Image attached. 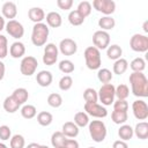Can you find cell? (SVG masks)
I'll return each mask as SVG.
<instances>
[{
  "instance_id": "obj_1",
  "label": "cell",
  "mask_w": 148,
  "mask_h": 148,
  "mask_svg": "<svg viewBox=\"0 0 148 148\" xmlns=\"http://www.w3.org/2000/svg\"><path fill=\"white\" fill-rule=\"evenodd\" d=\"M131 89L136 97H148V79L143 72H133L128 77Z\"/></svg>"
},
{
  "instance_id": "obj_2",
  "label": "cell",
  "mask_w": 148,
  "mask_h": 148,
  "mask_svg": "<svg viewBox=\"0 0 148 148\" xmlns=\"http://www.w3.org/2000/svg\"><path fill=\"white\" fill-rule=\"evenodd\" d=\"M49 27L46 23H36L32 27V32H31V42L35 46H44L47 42L49 38Z\"/></svg>"
},
{
  "instance_id": "obj_3",
  "label": "cell",
  "mask_w": 148,
  "mask_h": 148,
  "mask_svg": "<svg viewBox=\"0 0 148 148\" xmlns=\"http://www.w3.org/2000/svg\"><path fill=\"white\" fill-rule=\"evenodd\" d=\"M83 57L86 60V65L89 69L96 71L101 68L102 57H101V51L98 49H96L95 46H88L83 52Z\"/></svg>"
},
{
  "instance_id": "obj_4",
  "label": "cell",
  "mask_w": 148,
  "mask_h": 148,
  "mask_svg": "<svg viewBox=\"0 0 148 148\" xmlns=\"http://www.w3.org/2000/svg\"><path fill=\"white\" fill-rule=\"evenodd\" d=\"M88 130L91 139L95 142H103L106 138V126L102 120H91L88 124Z\"/></svg>"
},
{
  "instance_id": "obj_5",
  "label": "cell",
  "mask_w": 148,
  "mask_h": 148,
  "mask_svg": "<svg viewBox=\"0 0 148 148\" xmlns=\"http://www.w3.org/2000/svg\"><path fill=\"white\" fill-rule=\"evenodd\" d=\"M114 89H116V87L112 83L103 84L99 88V90L97 91V94H98V99L101 101V103H102L103 106H109V105L113 104L114 97H116Z\"/></svg>"
},
{
  "instance_id": "obj_6",
  "label": "cell",
  "mask_w": 148,
  "mask_h": 148,
  "mask_svg": "<svg viewBox=\"0 0 148 148\" xmlns=\"http://www.w3.org/2000/svg\"><path fill=\"white\" fill-rule=\"evenodd\" d=\"M130 46L134 52L143 53L148 51V37L142 34H134L130 39Z\"/></svg>"
},
{
  "instance_id": "obj_7",
  "label": "cell",
  "mask_w": 148,
  "mask_h": 148,
  "mask_svg": "<svg viewBox=\"0 0 148 148\" xmlns=\"http://www.w3.org/2000/svg\"><path fill=\"white\" fill-rule=\"evenodd\" d=\"M38 67V61L32 56H25L22 58L20 64V71L24 76H31L36 73Z\"/></svg>"
},
{
  "instance_id": "obj_8",
  "label": "cell",
  "mask_w": 148,
  "mask_h": 148,
  "mask_svg": "<svg viewBox=\"0 0 148 148\" xmlns=\"http://www.w3.org/2000/svg\"><path fill=\"white\" fill-rule=\"evenodd\" d=\"M91 7L105 16H110L116 10V2L113 0H94Z\"/></svg>"
},
{
  "instance_id": "obj_9",
  "label": "cell",
  "mask_w": 148,
  "mask_h": 148,
  "mask_svg": "<svg viewBox=\"0 0 148 148\" xmlns=\"http://www.w3.org/2000/svg\"><path fill=\"white\" fill-rule=\"evenodd\" d=\"M92 43L96 49L101 50H105L108 49V46L110 45V35L108 31H103V30H97L94 32L92 35Z\"/></svg>"
},
{
  "instance_id": "obj_10",
  "label": "cell",
  "mask_w": 148,
  "mask_h": 148,
  "mask_svg": "<svg viewBox=\"0 0 148 148\" xmlns=\"http://www.w3.org/2000/svg\"><path fill=\"white\" fill-rule=\"evenodd\" d=\"M84 112L94 118H105L108 116V110L105 106L98 103H84Z\"/></svg>"
},
{
  "instance_id": "obj_11",
  "label": "cell",
  "mask_w": 148,
  "mask_h": 148,
  "mask_svg": "<svg viewBox=\"0 0 148 148\" xmlns=\"http://www.w3.org/2000/svg\"><path fill=\"white\" fill-rule=\"evenodd\" d=\"M132 111L138 120H146L148 118V104L143 99H136L132 104Z\"/></svg>"
},
{
  "instance_id": "obj_12",
  "label": "cell",
  "mask_w": 148,
  "mask_h": 148,
  "mask_svg": "<svg viewBox=\"0 0 148 148\" xmlns=\"http://www.w3.org/2000/svg\"><path fill=\"white\" fill-rule=\"evenodd\" d=\"M6 31L9 34V36H12L13 38L15 39H20L23 37L24 35V28L22 25L21 22L16 21V20H10L6 23V27H5Z\"/></svg>"
},
{
  "instance_id": "obj_13",
  "label": "cell",
  "mask_w": 148,
  "mask_h": 148,
  "mask_svg": "<svg viewBox=\"0 0 148 148\" xmlns=\"http://www.w3.org/2000/svg\"><path fill=\"white\" fill-rule=\"evenodd\" d=\"M58 50L64 54V56H73L77 51V44L74 39L72 38H64L60 40Z\"/></svg>"
},
{
  "instance_id": "obj_14",
  "label": "cell",
  "mask_w": 148,
  "mask_h": 148,
  "mask_svg": "<svg viewBox=\"0 0 148 148\" xmlns=\"http://www.w3.org/2000/svg\"><path fill=\"white\" fill-rule=\"evenodd\" d=\"M1 13H2L3 18H8L9 21H10V20H14V18L16 17V15H17V7H16V3L13 2V1H6V2L2 5Z\"/></svg>"
},
{
  "instance_id": "obj_15",
  "label": "cell",
  "mask_w": 148,
  "mask_h": 148,
  "mask_svg": "<svg viewBox=\"0 0 148 148\" xmlns=\"http://www.w3.org/2000/svg\"><path fill=\"white\" fill-rule=\"evenodd\" d=\"M9 54L10 57H13L14 59H18V58H22L24 54H25V45L20 42V40H16L14 42L10 47H9Z\"/></svg>"
},
{
  "instance_id": "obj_16",
  "label": "cell",
  "mask_w": 148,
  "mask_h": 148,
  "mask_svg": "<svg viewBox=\"0 0 148 148\" xmlns=\"http://www.w3.org/2000/svg\"><path fill=\"white\" fill-rule=\"evenodd\" d=\"M46 25L51 28H59L62 24V17L58 12H50L45 16Z\"/></svg>"
},
{
  "instance_id": "obj_17",
  "label": "cell",
  "mask_w": 148,
  "mask_h": 148,
  "mask_svg": "<svg viewBox=\"0 0 148 148\" xmlns=\"http://www.w3.org/2000/svg\"><path fill=\"white\" fill-rule=\"evenodd\" d=\"M53 76L50 71H39L36 75V81L40 87H49L52 83Z\"/></svg>"
},
{
  "instance_id": "obj_18",
  "label": "cell",
  "mask_w": 148,
  "mask_h": 148,
  "mask_svg": "<svg viewBox=\"0 0 148 148\" xmlns=\"http://www.w3.org/2000/svg\"><path fill=\"white\" fill-rule=\"evenodd\" d=\"M28 16L30 21L36 23H42L43 20H45V12L40 7H32L28 10Z\"/></svg>"
},
{
  "instance_id": "obj_19",
  "label": "cell",
  "mask_w": 148,
  "mask_h": 148,
  "mask_svg": "<svg viewBox=\"0 0 148 148\" xmlns=\"http://www.w3.org/2000/svg\"><path fill=\"white\" fill-rule=\"evenodd\" d=\"M79 127L73 123V121H66L64 125H62V134L66 136V138H76L79 135Z\"/></svg>"
},
{
  "instance_id": "obj_20",
  "label": "cell",
  "mask_w": 148,
  "mask_h": 148,
  "mask_svg": "<svg viewBox=\"0 0 148 148\" xmlns=\"http://www.w3.org/2000/svg\"><path fill=\"white\" fill-rule=\"evenodd\" d=\"M134 134L140 140H146L148 138V123L147 121H140L135 125L133 128Z\"/></svg>"
},
{
  "instance_id": "obj_21",
  "label": "cell",
  "mask_w": 148,
  "mask_h": 148,
  "mask_svg": "<svg viewBox=\"0 0 148 148\" xmlns=\"http://www.w3.org/2000/svg\"><path fill=\"white\" fill-rule=\"evenodd\" d=\"M106 56L110 60H118L121 58L123 56V49L117 45V44H112V45H109L108 49H106Z\"/></svg>"
},
{
  "instance_id": "obj_22",
  "label": "cell",
  "mask_w": 148,
  "mask_h": 148,
  "mask_svg": "<svg viewBox=\"0 0 148 148\" xmlns=\"http://www.w3.org/2000/svg\"><path fill=\"white\" fill-rule=\"evenodd\" d=\"M12 97H13L20 105H22V104H24V103L28 101V98H29V92H28V90H27L25 88H16V89L13 91Z\"/></svg>"
},
{
  "instance_id": "obj_23",
  "label": "cell",
  "mask_w": 148,
  "mask_h": 148,
  "mask_svg": "<svg viewBox=\"0 0 148 148\" xmlns=\"http://www.w3.org/2000/svg\"><path fill=\"white\" fill-rule=\"evenodd\" d=\"M118 135L120 138V140L123 141H128L133 138L134 135V132H133V128L131 125H127V124H123L119 130H118Z\"/></svg>"
},
{
  "instance_id": "obj_24",
  "label": "cell",
  "mask_w": 148,
  "mask_h": 148,
  "mask_svg": "<svg viewBox=\"0 0 148 148\" xmlns=\"http://www.w3.org/2000/svg\"><path fill=\"white\" fill-rule=\"evenodd\" d=\"M20 106H21V105L12 97V95H10V96H7V97L5 98V101H3V109H5V111L8 112V113H15L16 111H18Z\"/></svg>"
},
{
  "instance_id": "obj_25",
  "label": "cell",
  "mask_w": 148,
  "mask_h": 148,
  "mask_svg": "<svg viewBox=\"0 0 148 148\" xmlns=\"http://www.w3.org/2000/svg\"><path fill=\"white\" fill-rule=\"evenodd\" d=\"M116 25V21L112 16H102L98 20V27L101 28V30L103 31H108V30H112Z\"/></svg>"
},
{
  "instance_id": "obj_26",
  "label": "cell",
  "mask_w": 148,
  "mask_h": 148,
  "mask_svg": "<svg viewBox=\"0 0 148 148\" xmlns=\"http://www.w3.org/2000/svg\"><path fill=\"white\" fill-rule=\"evenodd\" d=\"M127 68H128V62H127V60L124 59V58H120V59L116 60L114 64H113V66H112V71H113V73L117 74V75L124 74V73L127 71Z\"/></svg>"
},
{
  "instance_id": "obj_27",
  "label": "cell",
  "mask_w": 148,
  "mask_h": 148,
  "mask_svg": "<svg viewBox=\"0 0 148 148\" xmlns=\"http://www.w3.org/2000/svg\"><path fill=\"white\" fill-rule=\"evenodd\" d=\"M89 116L84 111H79L74 116V124L80 128V127H86L89 124Z\"/></svg>"
},
{
  "instance_id": "obj_28",
  "label": "cell",
  "mask_w": 148,
  "mask_h": 148,
  "mask_svg": "<svg viewBox=\"0 0 148 148\" xmlns=\"http://www.w3.org/2000/svg\"><path fill=\"white\" fill-rule=\"evenodd\" d=\"M66 136L62 134L61 131H57L51 135V145L53 148H60L64 146L65 141H66Z\"/></svg>"
},
{
  "instance_id": "obj_29",
  "label": "cell",
  "mask_w": 148,
  "mask_h": 148,
  "mask_svg": "<svg viewBox=\"0 0 148 148\" xmlns=\"http://www.w3.org/2000/svg\"><path fill=\"white\" fill-rule=\"evenodd\" d=\"M36 114H37V109L35 105L24 104L21 108V116L24 119H32L34 117H36Z\"/></svg>"
},
{
  "instance_id": "obj_30",
  "label": "cell",
  "mask_w": 148,
  "mask_h": 148,
  "mask_svg": "<svg viewBox=\"0 0 148 148\" xmlns=\"http://www.w3.org/2000/svg\"><path fill=\"white\" fill-rule=\"evenodd\" d=\"M112 72L108 68H99L98 72H97V79L99 82H102L103 84H106V83H110L111 80H112Z\"/></svg>"
},
{
  "instance_id": "obj_31",
  "label": "cell",
  "mask_w": 148,
  "mask_h": 148,
  "mask_svg": "<svg viewBox=\"0 0 148 148\" xmlns=\"http://www.w3.org/2000/svg\"><path fill=\"white\" fill-rule=\"evenodd\" d=\"M53 121V116L47 111H42L37 114V123L40 126H50Z\"/></svg>"
},
{
  "instance_id": "obj_32",
  "label": "cell",
  "mask_w": 148,
  "mask_h": 148,
  "mask_svg": "<svg viewBox=\"0 0 148 148\" xmlns=\"http://www.w3.org/2000/svg\"><path fill=\"white\" fill-rule=\"evenodd\" d=\"M127 118H128V114H127L126 111H116V110H113L112 113H111V119L117 125L125 124L126 120H127Z\"/></svg>"
},
{
  "instance_id": "obj_33",
  "label": "cell",
  "mask_w": 148,
  "mask_h": 148,
  "mask_svg": "<svg viewBox=\"0 0 148 148\" xmlns=\"http://www.w3.org/2000/svg\"><path fill=\"white\" fill-rule=\"evenodd\" d=\"M68 22L74 25V27H77V25H81L83 22H84V17L75 9V10H71L69 14H68Z\"/></svg>"
},
{
  "instance_id": "obj_34",
  "label": "cell",
  "mask_w": 148,
  "mask_h": 148,
  "mask_svg": "<svg viewBox=\"0 0 148 148\" xmlns=\"http://www.w3.org/2000/svg\"><path fill=\"white\" fill-rule=\"evenodd\" d=\"M130 67L133 72H143L145 68H146V61L143 58L141 57H138V58H134L131 64H130Z\"/></svg>"
},
{
  "instance_id": "obj_35",
  "label": "cell",
  "mask_w": 148,
  "mask_h": 148,
  "mask_svg": "<svg viewBox=\"0 0 148 148\" xmlns=\"http://www.w3.org/2000/svg\"><path fill=\"white\" fill-rule=\"evenodd\" d=\"M83 98H84L86 103H97L98 94L94 88H87L83 91Z\"/></svg>"
},
{
  "instance_id": "obj_36",
  "label": "cell",
  "mask_w": 148,
  "mask_h": 148,
  "mask_svg": "<svg viewBox=\"0 0 148 148\" xmlns=\"http://www.w3.org/2000/svg\"><path fill=\"white\" fill-rule=\"evenodd\" d=\"M91 9H92V7H91V3L89 2V1H87V0H84V1H81L79 5H77V8H76V10L86 18L87 16H89L90 15V13H91Z\"/></svg>"
},
{
  "instance_id": "obj_37",
  "label": "cell",
  "mask_w": 148,
  "mask_h": 148,
  "mask_svg": "<svg viewBox=\"0 0 148 148\" xmlns=\"http://www.w3.org/2000/svg\"><path fill=\"white\" fill-rule=\"evenodd\" d=\"M58 66H59L60 72H62L64 74H71V73H73L74 69H75V66H74L73 61H71V60H68V59L61 60Z\"/></svg>"
},
{
  "instance_id": "obj_38",
  "label": "cell",
  "mask_w": 148,
  "mask_h": 148,
  "mask_svg": "<svg viewBox=\"0 0 148 148\" xmlns=\"http://www.w3.org/2000/svg\"><path fill=\"white\" fill-rule=\"evenodd\" d=\"M114 95H116V97L118 99H126L130 96V89H128V87L126 84L121 83V84H119V86L116 87Z\"/></svg>"
},
{
  "instance_id": "obj_39",
  "label": "cell",
  "mask_w": 148,
  "mask_h": 148,
  "mask_svg": "<svg viewBox=\"0 0 148 148\" xmlns=\"http://www.w3.org/2000/svg\"><path fill=\"white\" fill-rule=\"evenodd\" d=\"M47 104L51 108H59L62 104V97L58 92H52L47 96Z\"/></svg>"
},
{
  "instance_id": "obj_40",
  "label": "cell",
  "mask_w": 148,
  "mask_h": 148,
  "mask_svg": "<svg viewBox=\"0 0 148 148\" xmlns=\"http://www.w3.org/2000/svg\"><path fill=\"white\" fill-rule=\"evenodd\" d=\"M10 148H24L25 147V140L23 135L21 134H15L10 138Z\"/></svg>"
},
{
  "instance_id": "obj_41",
  "label": "cell",
  "mask_w": 148,
  "mask_h": 148,
  "mask_svg": "<svg viewBox=\"0 0 148 148\" xmlns=\"http://www.w3.org/2000/svg\"><path fill=\"white\" fill-rule=\"evenodd\" d=\"M72 86H73V79H72V76H69V75H64V76L60 79V81H59V88H60V90H62V91L69 90V89L72 88Z\"/></svg>"
},
{
  "instance_id": "obj_42",
  "label": "cell",
  "mask_w": 148,
  "mask_h": 148,
  "mask_svg": "<svg viewBox=\"0 0 148 148\" xmlns=\"http://www.w3.org/2000/svg\"><path fill=\"white\" fill-rule=\"evenodd\" d=\"M8 54V40L7 37L0 34V59H5Z\"/></svg>"
},
{
  "instance_id": "obj_43",
  "label": "cell",
  "mask_w": 148,
  "mask_h": 148,
  "mask_svg": "<svg viewBox=\"0 0 148 148\" xmlns=\"http://www.w3.org/2000/svg\"><path fill=\"white\" fill-rule=\"evenodd\" d=\"M113 110L116 111H126L128 110V102L126 99H117L113 102Z\"/></svg>"
},
{
  "instance_id": "obj_44",
  "label": "cell",
  "mask_w": 148,
  "mask_h": 148,
  "mask_svg": "<svg viewBox=\"0 0 148 148\" xmlns=\"http://www.w3.org/2000/svg\"><path fill=\"white\" fill-rule=\"evenodd\" d=\"M12 138V130L7 125H1L0 126V139L2 141L9 140Z\"/></svg>"
},
{
  "instance_id": "obj_45",
  "label": "cell",
  "mask_w": 148,
  "mask_h": 148,
  "mask_svg": "<svg viewBox=\"0 0 148 148\" xmlns=\"http://www.w3.org/2000/svg\"><path fill=\"white\" fill-rule=\"evenodd\" d=\"M44 53H49V54H53V56H58L59 50L58 46L53 43H46L44 46Z\"/></svg>"
},
{
  "instance_id": "obj_46",
  "label": "cell",
  "mask_w": 148,
  "mask_h": 148,
  "mask_svg": "<svg viewBox=\"0 0 148 148\" xmlns=\"http://www.w3.org/2000/svg\"><path fill=\"white\" fill-rule=\"evenodd\" d=\"M58 60V56H53V54H49V53H44L43 56V62L46 66H52L57 62Z\"/></svg>"
},
{
  "instance_id": "obj_47",
  "label": "cell",
  "mask_w": 148,
  "mask_h": 148,
  "mask_svg": "<svg viewBox=\"0 0 148 148\" xmlns=\"http://www.w3.org/2000/svg\"><path fill=\"white\" fill-rule=\"evenodd\" d=\"M57 6L62 10H69L73 6V0H57Z\"/></svg>"
},
{
  "instance_id": "obj_48",
  "label": "cell",
  "mask_w": 148,
  "mask_h": 148,
  "mask_svg": "<svg viewBox=\"0 0 148 148\" xmlns=\"http://www.w3.org/2000/svg\"><path fill=\"white\" fill-rule=\"evenodd\" d=\"M62 147L64 148H80L79 142L76 140H74V139H66V141H65Z\"/></svg>"
},
{
  "instance_id": "obj_49",
  "label": "cell",
  "mask_w": 148,
  "mask_h": 148,
  "mask_svg": "<svg viewBox=\"0 0 148 148\" xmlns=\"http://www.w3.org/2000/svg\"><path fill=\"white\" fill-rule=\"evenodd\" d=\"M112 148H128V145L126 143V141L123 140H116L112 145Z\"/></svg>"
},
{
  "instance_id": "obj_50",
  "label": "cell",
  "mask_w": 148,
  "mask_h": 148,
  "mask_svg": "<svg viewBox=\"0 0 148 148\" xmlns=\"http://www.w3.org/2000/svg\"><path fill=\"white\" fill-rule=\"evenodd\" d=\"M5 73H6V67H5V64L0 60V81L5 77Z\"/></svg>"
},
{
  "instance_id": "obj_51",
  "label": "cell",
  "mask_w": 148,
  "mask_h": 148,
  "mask_svg": "<svg viewBox=\"0 0 148 148\" xmlns=\"http://www.w3.org/2000/svg\"><path fill=\"white\" fill-rule=\"evenodd\" d=\"M5 27H6V21L3 18V16L0 15V31H2L5 29Z\"/></svg>"
},
{
  "instance_id": "obj_52",
  "label": "cell",
  "mask_w": 148,
  "mask_h": 148,
  "mask_svg": "<svg viewBox=\"0 0 148 148\" xmlns=\"http://www.w3.org/2000/svg\"><path fill=\"white\" fill-rule=\"evenodd\" d=\"M40 147V145H38V143H36V142H31V143H29L27 147H24V148H39Z\"/></svg>"
},
{
  "instance_id": "obj_53",
  "label": "cell",
  "mask_w": 148,
  "mask_h": 148,
  "mask_svg": "<svg viewBox=\"0 0 148 148\" xmlns=\"http://www.w3.org/2000/svg\"><path fill=\"white\" fill-rule=\"evenodd\" d=\"M147 23H148L147 21H146V22L143 23V30H145V32H148V28H147Z\"/></svg>"
},
{
  "instance_id": "obj_54",
  "label": "cell",
  "mask_w": 148,
  "mask_h": 148,
  "mask_svg": "<svg viewBox=\"0 0 148 148\" xmlns=\"http://www.w3.org/2000/svg\"><path fill=\"white\" fill-rule=\"evenodd\" d=\"M0 148H8V147H7V146H6L5 143H2V142H0Z\"/></svg>"
},
{
  "instance_id": "obj_55",
  "label": "cell",
  "mask_w": 148,
  "mask_h": 148,
  "mask_svg": "<svg viewBox=\"0 0 148 148\" xmlns=\"http://www.w3.org/2000/svg\"><path fill=\"white\" fill-rule=\"evenodd\" d=\"M39 148H50V147H49V146H45V145H40Z\"/></svg>"
},
{
  "instance_id": "obj_56",
  "label": "cell",
  "mask_w": 148,
  "mask_h": 148,
  "mask_svg": "<svg viewBox=\"0 0 148 148\" xmlns=\"http://www.w3.org/2000/svg\"><path fill=\"white\" fill-rule=\"evenodd\" d=\"M88 148H96V147H88Z\"/></svg>"
},
{
  "instance_id": "obj_57",
  "label": "cell",
  "mask_w": 148,
  "mask_h": 148,
  "mask_svg": "<svg viewBox=\"0 0 148 148\" xmlns=\"http://www.w3.org/2000/svg\"><path fill=\"white\" fill-rule=\"evenodd\" d=\"M60 148H64V147H60Z\"/></svg>"
}]
</instances>
